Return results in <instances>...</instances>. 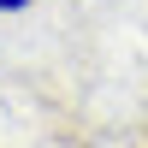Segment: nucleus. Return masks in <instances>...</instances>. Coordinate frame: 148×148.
I'll return each instance as SVG.
<instances>
[{"label": "nucleus", "mask_w": 148, "mask_h": 148, "mask_svg": "<svg viewBox=\"0 0 148 148\" xmlns=\"http://www.w3.org/2000/svg\"><path fill=\"white\" fill-rule=\"evenodd\" d=\"M0 6H6V12H12V6H24V0H0Z\"/></svg>", "instance_id": "obj_1"}]
</instances>
